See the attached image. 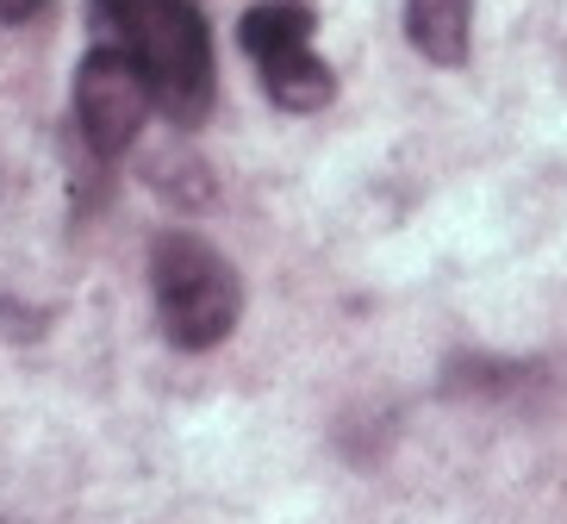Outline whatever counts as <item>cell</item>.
<instances>
[{
	"mask_svg": "<svg viewBox=\"0 0 567 524\" xmlns=\"http://www.w3.org/2000/svg\"><path fill=\"white\" fill-rule=\"evenodd\" d=\"M94 25L101 44H118L137 63L168 125H200L213 113L218 63L200 0H94Z\"/></svg>",
	"mask_w": 567,
	"mask_h": 524,
	"instance_id": "1",
	"label": "cell"
},
{
	"mask_svg": "<svg viewBox=\"0 0 567 524\" xmlns=\"http://www.w3.org/2000/svg\"><path fill=\"white\" fill-rule=\"evenodd\" d=\"M312 32L306 0H256L237 19V51L256 63V82L281 113H324L337 101V69L312 51Z\"/></svg>",
	"mask_w": 567,
	"mask_h": 524,
	"instance_id": "3",
	"label": "cell"
},
{
	"mask_svg": "<svg viewBox=\"0 0 567 524\" xmlns=\"http://www.w3.org/2000/svg\"><path fill=\"white\" fill-rule=\"evenodd\" d=\"M474 38V0H405V44L436 69L467 63Z\"/></svg>",
	"mask_w": 567,
	"mask_h": 524,
	"instance_id": "5",
	"label": "cell"
},
{
	"mask_svg": "<svg viewBox=\"0 0 567 524\" xmlns=\"http://www.w3.org/2000/svg\"><path fill=\"white\" fill-rule=\"evenodd\" d=\"M0 524H7V518H0Z\"/></svg>",
	"mask_w": 567,
	"mask_h": 524,
	"instance_id": "7",
	"label": "cell"
},
{
	"mask_svg": "<svg viewBox=\"0 0 567 524\" xmlns=\"http://www.w3.org/2000/svg\"><path fill=\"white\" fill-rule=\"evenodd\" d=\"M151 300H156L163 338L175 350L200 356V350H218L244 319V275L200 232L163 225L151 237Z\"/></svg>",
	"mask_w": 567,
	"mask_h": 524,
	"instance_id": "2",
	"label": "cell"
},
{
	"mask_svg": "<svg viewBox=\"0 0 567 524\" xmlns=\"http://www.w3.org/2000/svg\"><path fill=\"white\" fill-rule=\"evenodd\" d=\"M51 0H0V25H32Z\"/></svg>",
	"mask_w": 567,
	"mask_h": 524,
	"instance_id": "6",
	"label": "cell"
},
{
	"mask_svg": "<svg viewBox=\"0 0 567 524\" xmlns=\"http://www.w3.org/2000/svg\"><path fill=\"white\" fill-rule=\"evenodd\" d=\"M151 82L118 44H94L75 69V132L94 163H118L151 119Z\"/></svg>",
	"mask_w": 567,
	"mask_h": 524,
	"instance_id": "4",
	"label": "cell"
}]
</instances>
